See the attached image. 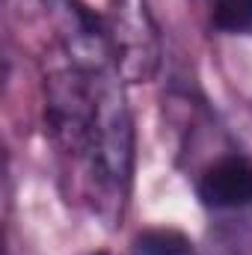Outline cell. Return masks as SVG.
<instances>
[{"mask_svg":"<svg viewBox=\"0 0 252 255\" xmlns=\"http://www.w3.org/2000/svg\"><path fill=\"white\" fill-rule=\"evenodd\" d=\"M116 68L63 60L45 74V133L68 196L107 229L122 226L133 187L136 133Z\"/></svg>","mask_w":252,"mask_h":255,"instance_id":"cell-1","label":"cell"},{"mask_svg":"<svg viewBox=\"0 0 252 255\" xmlns=\"http://www.w3.org/2000/svg\"><path fill=\"white\" fill-rule=\"evenodd\" d=\"M104 24L119 77L125 83L154 80L163 63V39L148 0H110Z\"/></svg>","mask_w":252,"mask_h":255,"instance_id":"cell-2","label":"cell"},{"mask_svg":"<svg viewBox=\"0 0 252 255\" xmlns=\"http://www.w3.org/2000/svg\"><path fill=\"white\" fill-rule=\"evenodd\" d=\"M211 27L229 36L252 33V0H208Z\"/></svg>","mask_w":252,"mask_h":255,"instance_id":"cell-5","label":"cell"},{"mask_svg":"<svg viewBox=\"0 0 252 255\" xmlns=\"http://www.w3.org/2000/svg\"><path fill=\"white\" fill-rule=\"evenodd\" d=\"M193 184L208 211H244L252 205V160L241 151L217 154L199 169Z\"/></svg>","mask_w":252,"mask_h":255,"instance_id":"cell-3","label":"cell"},{"mask_svg":"<svg viewBox=\"0 0 252 255\" xmlns=\"http://www.w3.org/2000/svg\"><path fill=\"white\" fill-rule=\"evenodd\" d=\"M95 255H110V253H95Z\"/></svg>","mask_w":252,"mask_h":255,"instance_id":"cell-6","label":"cell"},{"mask_svg":"<svg viewBox=\"0 0 252 255\" xmlns=\"http://www.w3.org/2000/svg\"><path fill=\"white\" fill-rule=\"evenodd\" d=\"M130 255H196V244L181 229L154 226L130 241Z\"/></svg>","mask_w":252,"mask_h":255,"instance_id":"cell-4","label":"cell"}]
</instances>
